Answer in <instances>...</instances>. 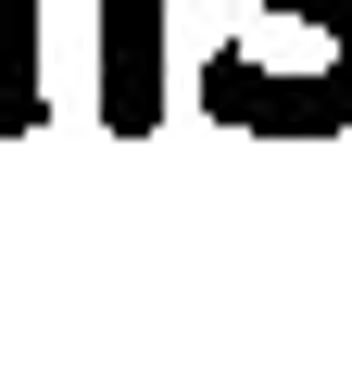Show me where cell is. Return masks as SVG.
Listing matches in <instances>:
<instances>
[{
  "mask_svg": "<svg viewBox=\"0 0 352 365\" xmlns=\"http://www.w3.org/2000/svg\"><path fill=\"white\" fill-rule=\"evenodd\" d=\"M252 13H302V26L327 38V76H340V101H352V0H252Z\"/></svg>",
  "mask_w": 352,
  "mask_h": 365,
  "instance_id": "cell-3",
  "label": "cell"
},
{
  "mask_svg": "<svg viewBox=\"0 0 352 365\" xmlns=\"http://www.w3.org/2000/svg\"><path fill=\"white\" fill-rule=\"evenodd\" d=\"M51 126V26L38 0H0V139H38Z\"/></svg>",
  "mask_w": 352,
  "mask_h": 365,
  "instance_id": "cell-2",
  "label": "cell"
},
{
  "mask_svg": "<svg viewBox=\"0 0 352 365\" xmlns=\"http://www.w3.org/2000/svg\"><path fill=\"white\" fill-rule=\"evenodd\" d=\"M164 113V0H101V126L151 139Z\"/></svg>",
  "mask_w": 352,
  "mask_h": 365,
  "instance_id": "cell-1",
  "label": "cell"
}]
</instances>
